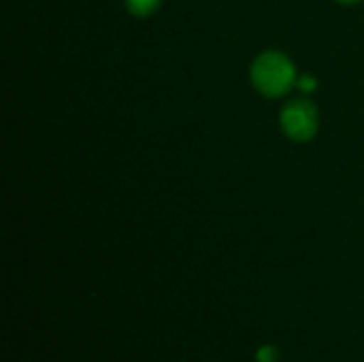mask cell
Returning <instances> with one entry per match:
<instances>
[{"mask_svg": "<svg viewBox=\"0 0 364 362\" xmlns=\"http://www.w3.org/2000/svg\"><path fill=\"white\" fill-rule=\"evenodd\" d=\"M254 87L267 98L288 94L296 83V66L282 51H264L252 62L250 70Z\"/></svg>", "mask_w": 364, "mask_h": 362, "instance_id": "6da1fadb", "label": "cell"}, {"mask_svg": "<svg viewBox=\"0 0 364 362\" xmlns=\"http://www.w3.org/2000/svg\"><path fill=\"white\" fill-rule=\"evenodd\" d=\"M279 122H282V130L288 139H292L296 143H305L316 137L318 126H320V113L311 100L294 98L282 109Z\"/></svg>", "mask_w": 364, "mask_h": 362, "instance_id": "7a4b0ae2", "label": "cell"}, {"mask_svg": "<svg viewBox=\"0 0 364 362\" xmlns=\"http://www.w3.org/2000/svg\"><path fill=\"white\" fill-rule=\"evenodd\" d=\"M162 0H126V6L132 15L136 17H147L151 15L158 6H160Z\"/></svg>", "mask_w": 364, "mask_h": 362, "instance_id": "3957f363", "label": "cell"}, {"mask_svg": "<svg viewBox=\"0 0 364 362\" xmlns=\"http://www.w3.org/2000/svg\"><path fill=\"white\" fill-rule=\"evenodd\" d=\"M277 358V350L275 348H262L258 352V361L260 362H275Z\"/></svg>", "mask_w": 364, "mask_h": 362, "instance_id": "277c9868", "label": "cell"}, {"mask_svg": "<svg viewBox=\"0 0 364 362\" xmlns=\"http://www.w3.org/2000/svg\"><path fill=\"white\" fill-rule=\"evenodd\" d=\"M301 85H303V90H314V87H311V85H314L311 79H301Z\"/></svg>", "mask_w": 364, "mask_h": 362, "instance_id": "5b68a950", "label": "cell"}, {"mask_svg": "<svg viewBox=\"0 0 364 362\" xmlns=\"http://www.w3.org/2000/svg\"><path fill=\"white\" fill-rule=\"evenodd\" d=\"M339 2H343V4H356V2H360V0H339Z\"/></svg>", "mask_w": 364, "mask_h": 362, "instance_id": "8992f818", "label": "cell"}]
</instances>
